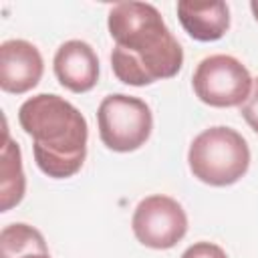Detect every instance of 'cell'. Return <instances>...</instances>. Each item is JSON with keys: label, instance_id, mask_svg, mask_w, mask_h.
<instances>
[{"label": "cell", "instance_id": "6da1fadb", "mask_svg": "<svg viewBox=\"0 0 258 258\" xmlns=\"http://www.w3.org/2000/svg\"><path fill=\"white\" fill-rule=\"evenodd\" d=\"M107 28L113 75L131 87L171 79L183 64V50L161 12L147 2H119L109 10Z\"/></svg>", "mask_w": 258, "mask_h": 258}, {"label": "cell", "instance_id": "7a4b0ae2", "mask_svg": "<svg viewBox=\"0 0 258 258\" xmlns=\"http://www.w3.org/2000/svg\"><path fill=\"white\" fill-rule=\"evenodd\" d=\"M18 123L32 137L34 161L44 175L67 179L83 167L89 127L73 103L54 93L34 95L20 105Z\"/></svg>", "mask_w": 258, "mask_h": 258}, {"label": "cell", "instance_id": "3957f363", "mask_svg": "<svg viewBox=\"0 0 258 258\" xmlns=\"http://www.w3.org/2000/svg\"><path fill=\"white\" fill-rule=\"evenodd\" d=\"M187 165L202 183L226 187L246 175L250 147L236 129L216 125L194 137L187 149Z\"/></svg>", "mask_w": 258, "mask_h": 258}, {"label": "cell", "instance_id": "277c9868", "mask_svg": "<svg viewBox=\"0 0 258 258\" xmlns=\"http://www.w3.org/2000/svg\"><path fill=\"white\" fill-rule=\"evenodd\" d=\"M99 137L103 145L117 153H129L145 145L153 129L149 105L131 95H107L97 109Z\"/></svg>", "mask_w": 258, "mask_h": 258}, {"label": "cell", "instance_id": "5b68a950", "mask_svg": "<svg viewBox=\"0 0 258 258\" xmlns=\"http://www.w3.org/2000/svg\"><path fill=\"white\" fill-rule=\"evenodd\" d=\"M248 69L230 54H210L194 71L191 87L196 97L210 107H242L252 93Z\"/></svg>", "mask_w": 258, "mask_h": 258}, {"label": "cell", "instance_id": "8992f818", "mask_svg": "<svg viewBox=\"0 0 258 258\" xmlns=\"http://www.w3.org/2000/svg\"><path fill=\"white\" fill-rule=\"evenodd\" d=\"M131 230L139 244L153 250H169L185 236L187 216L177 200L153 194L137 204Z\"/></svg>", "mask_w": 258, "mask_h": 258}, {"label": "cell", "instance_id": "52a82bcc", "mask_svg": "<svg viewBox=\"0 0 258 258\" xmlns=\"http://www.w3.org/2000/svg\"><path fill=\"white\" fill-rule=\"evenodd\" d=\"M42 73V54L32 42L12 38L0 44V89L4 93H28L40 83Z\"/></svg>", "mask_w": 258, "mask_h": 258}, {"label": "cell", "instance_id": "ba28073f", "mask_svg": "<svg viewBox=\"0 0 258 258\" xmlns=\"http://www.w3.org/2000/svg\"><path fill=\"white\" fill-rule=\"evenodd\" d=\"M52 69L58 83L73 93H87L99 81L97 52L85 40L62 42L54 52Z\"/></svg>", "mask_w": 258, "mask_h": 258}, {"label": "cell", "instance_id": "9c48e42d", "mask_svg": "<svg viewBox=\"0 0 258 258\" xmlns=\"http://www.w3.org/2000/svg\"><path fill=\"white\" fill-rule=\"evenodd\" d=\"M177 18L183 30L200 42L220 40L230 28V8L226 2H177Z\"/></svg>", "mask_w": 258, "mask_h": 258}, {"label": "cell", "instance_id": "30bf717a", "mask_svg": "<svg viewBox=\"0 0 258 258\" xmlns=\"http://www.w3.org/2000/svg\"><path fill=\"white\" fill-rule=\"evenodd\" d=\"M0 212L18 206L26 191V177L22 171V155L18 143L4 129V145L0 151Z\"/></svg>", "mask_w": 258, "mask_h": 258}, {"label": "cell", "instance_id": "8fae6325", "mask_svg": "<svg viewBox=\"0 0 258 258\" xmlns=\"http://www.w3.org/2000/svg\"><path fill=\"white\" fill-rule=\"evenodd\" d=\"M28 254H48L44 236L28 224H8L0 232V258H22Z\"/></svg>", "mask_w": 258, "mask_h": 258}, {"label": "cell", "instance_id": "7c38bea8", "mask_svg": "<svg viewBox=\"0 0 258 258\" xmlns=\"http://www.w3.org/2000/svg\"><path fill=\"white\" fill-rule=\"evenodd\" d=\"M240 113L244 117V121L248 123V127L258 133V79H254V85H252V93L250 97L246 99V103L240 107Z\"/></svg>", "mask_w": 258, "mask_h": 258}, {"label": "cell", "instance_id": "4fadbf2b", "mask_svg": "<svg viewBox=\"0 0 258 258\" xmlns=\"http://www.w3.org/2000/svg\"><path fill=\"white\" fill-rule=\"evenodd\" d=\"M181 258H228V256L214 242H196L181 254Z\"/></svg>", "mask_w": 258, "mask_h": 258}, {"label": "cell", "instance_id": "5bb4252c", "mask_svg": "<svg viewBox=\"0 0 258 258\" xmlns=\"http://www.w3.org/2000/svg\"><path fill=\"white\" fill-rule=\"evenodd\" d=\"M250 10H252V14H254V18H256V22H258V0H252V2H250Z\"/></svg>", "mask_w": 258, "mask_h": 258}, {"label": "cell", "instance_id": "9a60e30c", "mask_svg": "<svg viewBox=\"0 0 258 258\" xmlns=\"http://www.w3.org/2000/svg\"><path fill=\"white\" fill-rule=\"evenodd\" d=\"M22 258H50V252L48 254H28V256H22Z\"/></svg>", "mask_w": 258, "mask_h": 258}]
</instances>
